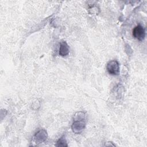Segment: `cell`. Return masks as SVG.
<instances>
[{"label":"cell","instance_id":"8992f818","mask_svg":"<svg viewBox=\"0 0 147 147\" xmlns=\"http://www.w3.org/2000/svg\"><path fill=\"white\" fill-rule=\"evenodd\" d=\"M56 146H67L66 140H65V139L64 138V137H61V138L57 141Z\"/></svg>","mask_w":147,"mask_h":147},{"label":"cell","instance_id":"277c9868","mask_svg":"<svg viewBox=\"0 0 147 147\" xmlns=\"http://www.w3.org/2000/svg\"><path fill=\"white\" fill-rule=\"evenodd\" d=\"M48 137V134L47 131L45 130H40L37 131L34 135V140L36 142H38L40 143L45 141Z\"/></svg>","mask_w":147,"mask_h":147},{"label":"cell","instance_id":"7a4b0ae2","mask_svg":"<svg viewBox=\"0 0 147 147\" xmlns=\"http://www.w3.org/2000/svg\"><path fill=\"white\" fill-rule=\"evenodd\" d=\"M106 69L109 74L111 75H118L119 73V63L115 60H111L107 64Z\"/></svg>","mask_w":147,"mask_h":147},{"label":"cell","instance_id":"3957f363","mask_svg":"<svg viewBox=\"0 0 147 147\" xmlns=\"http://www.w3.org/2000/svg\"><path fill=\"white\" fill-rule=\"evenodd\" d=\"M133 36L139 41H142L145 37V31L144 27L140 25H137L133 30Z\"/></svg>","mask_w":147,"mask_h":147},{"label":"cell","instance_id":"6da1fadb","mask_svg":"<svg viewBox=\"0 0 147 147\" xmlns=\"http://www.w3.org/2000/svg\"><path fill=\"white\" fill-rule=\"evenodd\" d=\"M85 115L82 111H79L75 114L72 125V131L76 134L80 133L85 128Z\"/></svg>","mask_w":147,"mask_h":147},{"label":"cell","instance_id":"5b68a950","mask_svg":"<svg viewBox=\"0 0 147 147\" xmlns=\"http://www.w3.org/2000/svg\"><path fill=\"white\" fill-rule=\"evenodd\" d=\"M69 52V48L68 45L65 41H63L61 42L59 48V55L61 56H65L68 55Z\"/></svg>","mask_w":147,"mask_h":147}]
</instances>
